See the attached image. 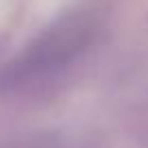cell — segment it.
<instances>
[{
  "label": "cell",
  "instance_id": "obj_1",
  "mask_svg": "<svg viewBox=\"0 0 148 148\" xmlns=\"http://www.w3.org/2000/svg\"><path fill=\"white\" fill-rule=\"evenodd\" d=\"M89 33H92L89 24L83 20H65L52 26L35 44H31L18 61L7 68V72L2 74L5 76L2 85L20 87L28 85L33 79L48 76L55 68H61L87 44Z\"/></svg>",
  "mask_w": 148,
  "mask_h": 148
}]
</instances>
